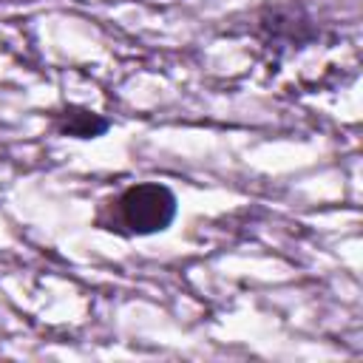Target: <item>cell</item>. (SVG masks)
Returning a JSON list of instances; mask_svg holds the SVG:
<instances>
[{"label":"cell","mask_w":363,"mask_h":363,"mask_svg":"<svg viewBox=\"0 0 363 363\" xmlns=\"http://www.w3.org/2000/svg\"><path fill=\"white\" fill-rule=\"evenodd\" d=\"M176 216V196L159 182L130 184L111 201V218H99L108 230L125 235H150L167 230Z\"/></svg>","instance_id":"6da1fadb"},{"label":"cell","mask_w":363,"mask_h":363,"mask_svg":"<svg viewBox=\"0 0 363 363\" xmlns=\"http://www.w3.org/2000/svg\"><path fill=\"white\" fill-rule=\"evenodd\" d=\"M105 128H108V122H105V119H99V116H96V113H91V111L68 108L65 113H60V130H62V133H68V136L94 139V136H99Z\"/></svg>","instance_id":"7a4b0ae2"}]
</instances>
